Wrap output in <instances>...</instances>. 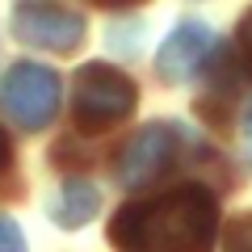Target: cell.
Segmentation results:
<instances>
[{"label":"cell","instance_id":"cell-1","mask_svg":"<svg viewBox=\"0 0 252 252\" xmlns=\"http://www.w3.org/2000/svg\"><path fill=\"white\" fill-rule=\"evenodd\" d=\"M215 235L219 206L202 185H181L152 202H130L109 223L118 252H210Z\"/></svg>","mask_w":252,"mask_h":252},{"label":"cell","instance_id":"cell-2","mask_svg":"<svg viewBox=\"0 0 252 252\" xmlns=\"http://www.w3.org/2000/svg\"><path fill=\"white\" fill-rule=\"evenodd\" d=\"M76 122L80 130L89 135H101L109 126H118L122 118H130L139 93H135V80L109 63H89L76 72Z\"/></svg>","mask_w":252,"mask_h":252},{"label":"cell","instance_id":"cell-3","mask_svg":"<svg viewBox=\"0 0 252 252\" xmlns=\"http://www.w3.org/2000/svg\"><path fill=\"white\" fill-rule=\"evenodd\" d=\"M0 101L21 130H42L59 109V76L42 63H17L0 84Z\"/></svg>","mask_w":252,"mask_h":252},{"label":"cell","instance_id":"cell-4","mask_svg":"<svg viewBox=\"0 0 252 252\" xmlns=\"http://www.w3.org/2000/svg\"><path fill=\"white\" fill-rule=\"evenodd\" d=\"M13 34L26 46L67 55V51H76L80 38H84V17L72 13V9H63V4L30 0V4H17V13H13Z\"/></svg>","mask_w":252,"mask_h":252},{"label":"cell","instance_id":"cell-5","mask_svg":"<svg viewBox=\"0 0 252 252\" xmlns=\"http://www.w3.org/2000/svg\"><path fill=\"white\" fill-rule=\"evenodd\" d=\"M177 156V135H172L168 122H152L143 130L126 139V147L118 152V181L126 189H143L160 177L164 168L172 164Z\"/></svg>","mask_w":252,"mask_h":252},{"label":"cell","instance_id":"cell-6","mask_svg":"<svg viewBox=\"0 0 252 252\" xmlns=\"http://www.w3.org/2000/svg\"><path fill=\"white\" fill-rule=\"evenodd\" d=\"M210 46H215V34H210L206 21H181V26L160 42V51H156V72H160V80L185 84L189 76L206 63Z\"/></svg>","mask_w":252,"mask_h":252},{"label":"cell","instance_id":"cell-7","mask_svg":"<svg viewBox=\"0 0 252 252\" xmlns=\"http://www.w3.org/2000/svg\"><path fill=\"white\" fill-rule=\"evenodd\" d=\"M97 206H101V193H97V185L93 181H80V177H72V181H63L59 185V193H55V202H51V219L59 227H84L93 215H97Z\"/></svg>","mask_w":252,"mask_h":252},{"label":"cell","instance_id":"cell-8","mask_svg":"<svg viewBox=\"0 0 252 252\" xmlns=\"http://www.w3.org/2000/svg\"><path fill=\"white\" fill-rule=\"evenodd\" d=\"M223 252H252V215H235L223 227Z\"/></svg>","mask_w":252,"mask_h":252},{"label":"cell","instance_id":"cell-9","mask_svg":"<svg viewBox=\"0 0 252 252\" xmlns=\"http://www.w3.org/2000/svg\"><path fill=\"white\" fill-rule=\"evenodd\" d=\"M0 252H26V235H21V227L13 223V219L0 215Z\"/></svg>","mask_w":252,"mask_h":252},{"label":"cell","instance_id":"cell-10","mask_svg":"<svg viewBox=\"0 0 252 252\" xmlns=\"http://www.w3.org/2000/svg\"><path fill=\"white\" fill-rule=\"evenodd\" d=\"M240 51H244V59L252 63V9L244 13V21H240Z\"/></svg>","mask_w":252,"mask_h":252},{"label":"cell","instance_id":"cell-11","mask_svg":"<svg viewBox=\"0 0 252 252\" xmlns=\"http://www.w3.org/2000/svg\"><path fill=\"white\" fill-rule=\"evenodd\" d=\"M9 135H4V130H0V168H4V164H9Z\"/></svg>","mask_w":252,"mask_h":252},{"label":"cell","instance_id":"cell-12","mask_svg":"<svg viewBox=\"0 0 252 252\" xmlns=\"http://www.w3.org/2000/svg\"><path fill=\"white\" fill-rule=\"evenodd\" d=\"M97 4H135V0H97Z\"/></svg>","mask_w":252,"mask_h":252},{"label":"cell","instance_id":"cell-13","mask_svg":"<svg viewBox=\"0 0 252 252\" xmlns=\"http://www.w3.org/2000/svg\"><path fill=\"white\" fill-rule=\"evenodd\" d=\"M248 135H252V109H248Z\"/></svg>","mask_w":252,"mask_h":252}]
</instances>
